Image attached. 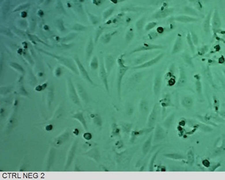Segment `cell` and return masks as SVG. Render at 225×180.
<instances>
[{"label":"cell","mask_w":225,"mask_h":180,"mask_svg":"<svg viewBox=\"0 0 225 180\" xmlns=\"http://www.w3.org/2000/svg\"><path fill=\"white\" fill-rule=\"evenodd\" d=\"M118 64H119V68H118L117 73V95L118 98L119 100L121 99V91H122V79L126 72L129 69V67L125 66L124 64V61L123 59L122 56L118 59Z\"/></svg>","instance_id":"6da1fadb"},{"label":"cell","mask_w":225,"mask_h":180,"mask_svg":"<svg viewBox=\"0 0 225 180\" xmlns=\"http://www.w3.org/2000/svg\"><path fill=\"white\" fill-rule=\"evenodd\" d=\"M67 91L70 100L74 104L80 107L82 106L80 104V99L78 97L77 90H76L74 84L72 82V78L70 77L67 78Z\"/></svg>","instance_id":"7a4b0ae2"},{"label":"cell","mask_w":225,"mask_h":180,"mask_svg":"<svg viewBox=\"0 0 225 180\" xmlns=\"http://www.w3.org/2000/svg\"><path fill=\"white\" fill-rule=\"evenodd\" d=\"M159 112V106L158 104H155L152 108L151 112L149 115L147 122V127L153 129L154 126L156 125V122L158 120Z\"/></svg>","instance_id":"3957f363"},{"label":"cell","mask_w":225,"mask_h":180,"mask_svg":"<svg viewBox=\"0 0 225 180\" xmlns=\"http://www.w3.org/2000/svg\"><path fill=\"white\" fill-rule=\"evenodd\" d=\"M166 136H167V131H166L165 127L158 123L155 126V129H154L153 142L154 143L156 144V143L163 141Z\"/></svg>","instance_id":"277c9868"},{"label":"cell","mask_w":225,"mask_h":180,"mask_svg":"<svg viewBox=\"0 0 225 180\" xmlns=\"http://www.w3.org/2000/svg\"><path fill=\"white\" fill-rule=\"evenodd\" d=\"M78 142V140H74V142H73L72 146L70 148L68 153L65 167H64V170L68 169L69 167H70V165H71V164H72L73 160H74V158L76 151H77Z\"/></svg>","instance_id":"5b68a950"},{"label":"cell","mask_w":225,"mask_h":180,"mask_svg":"<svg viewBox=\"0 0 225 180\" xmlns=\"http://www.w3.org/2000/svg\"><path fill=\"white\" fill-rule=\"evenodd\" d=\"M70 138V132L68 129L63 132L59 136L53 138L52 141V145L55 147H59L63 145L64 143L68 140Z\"/></svg>","instance_id":"8992f818"},{"label":"cell","mask_w":225,"mask_h":180,"mask_svg":"<svg viewBox=\"0 0 225 180\" xmlns=\"http://www.w3.org/2000/svg\"><path fill=\"white\" fill-rule=\"evenodd\" d=\"M99 77H100L101 81H102L103 84H104V86L107 93H109V88L108 80V73H107L104 63V61H102V59H101V61H100V70H99Z\"/></svg>","instance_id":"52a82bcc"},{"label":"cell","mask_w":225,"mask_h":180,"mask_svg":"<svg viewBox=\"0 0 225 180\" xmlns=\"http://www.w3.org/2000/svg\"><path fill=\"white\" fill-rule=\"evenodd\" d=\"M43 51V50H42ZM44 53H46V54L47 55H51L53 57H54L55 59H57L60 62V63H61L62 64H63L64 65L66 66L70 70H71L74 73V74L78 75V72L77 70V69H76V67L75 66L74 64V63H72V61H70L69 59H66V58H64L63 57H60V56H57V55H53L52 54V53H48L46 52L45 51H43Z\"/></svg>","instance_id":"ba28073f"},{"label":"cell","mask_w":225,"mask_h":180,"mask_svg":"<svg viewBox=\"0 0 225 180\" xmlns=\"http://www.w3.org/2000/svg\"><path fill=\"white\" fill-rule=\"evenodd\" d=\"M165 46L159 44H153L150 43H143L141 46L137 47L136 48L133 50L130 53L131 54L136 52H142V51H149V50H162L164 49Z\"/></svg>","instance_id":"9c48e42d"},{"label":"cell","mask_w":225,"mask_h":180,"mask_svg":"<svg viewBox=\"0 0 225 180\" xmlns=\"http://www.w3.org/2000/svg\"><path fill=\"white\" fill-rule=\"evenodd\" d=\"M164 53H160V54H159L158 55H157L156 57H155L153 59H152L149 60V61H147L145 62V63H143L141 64H140V65H138L136 66H135L134 68H133V69H134V70H138V69H142V68H149V67H151L154 66V64H157L158 62H160V61H161L162 59L164 57Z\"/></svg>","instance_id":"30bf717a"},{"label":"cell","mask_w":225,"mask_h":180,"mask_svg":"<svg viewBox=\"0 0 225 180\" xmlns=\"http://www.w3.org/2000/svg\"><path fill=\"white\" fill-rule=\"evenodd\" d=\"M75 61L76 62V63H77V66H78V70H79V72L80 75H82V77L85 79L86 81H88V82L90 84H91L92 86H97V85L96 84H95L93 81L91 80V78H90L89 75L88 74V72L86 71V69L84 68V66L82 65V64L81 63V62L79 61V59L77 57H75Z\"/></svg>","instance_id":"8fae6325"},{"label":"cell","mask_w":225,"mask_h":180,"mask_svg":"<svg viewBox=\"0 0 225 180\" xmlns=\"http://www.w3.org/2000/svg\"><path fill=\"white\" fill-rule=\"evenodd\" d=\"M162 77L161 73H157L155 75L153 83V93L155 96H158L162 90Z\"/></svg>","instance_id":"7c38bea8"},{"label":"cell","mask_w":225,"mask_h":180,"mask_svg":"<svg viewBox=\"0 0 225 180\" xmlns=\"http://www.w3.org/2000/svg\"><path fill=\"white\" fill-rule=\"evenodd\" d=\"M83 155L93 160V161L97 163V164H98L100 161V152L97 147H92L89 149L88 151H87L86 153H83Z\"/></svg>","instance_id":"4fadbf2b"},{"label":"cell","mask_w":225,"mask_h":180,"mask_svg":"<svg viewBox=\"0 0 225 180\" xmlns=\"http://www.w3.org/2000/svg\"><path fill=\"white\" fill-rule=\"evenodd\" d=\"M76 89H77V93L80 100L85 104H87L89 100V97L88 93H87L86 90L83 88V86L79 83H77V86H76Z\"/></svg>","instance_id":"5bb4252c"},{"label":"cell","mask_w":225,"mask_h":180,"mask_svg":"<svg viewBox=\"0 0 225 180\" xmlns=\"http://www.w3.org/2000/svg\"><path fill=\"white\" fill-rule=\"evenodd\" d=\"M174 12V8H165L159 10L153 17L154 19H162L172 14Z\"/></svg>","instance_id":"9a60e30c"},{"label":"cell","mask_w":225,"mask_h":180,"mask_svg":"<svg viewBox=\"0 0 225 180\" xmlns=\"http://www.w3.org/2000/svg\"><path fill=\"white\" fill-rule=\"evenodd\" d=\"M55 157V150L53 147H52L48 151V155L46 157V169L47 171H49L51 167L52 166L53 162H54V159Z\"/></svg>","instance_id":"2e32d148"},{"label":"cell","mask_w":225,"mask_h":180,"mask_svg":"<svg viewBox=\"0 0 225 180\" xmlns=\"http://www.w3.org/2000/svg\"><path fill=\"white\" fill-rule=\"evenodd\" d=\"M153 129L147 128V129H140V130L132 131L131 133V137H130L131 143H133L135 141V140L136 139L137 137L142 136V135L144 134H147L148 133H150V132L153 130Z\"/></svg>","instance_id":"e0dca14e"},{"label":"cell","mask_w":225,"mask_h":180,"mask_svg":"<svg viewBox=\"0 0 225 180\" xmlns=\"http://www.w3.org/2000/svg\"><path fill=\"white\" fill-rule=\"evenodd\" d=\"M187 78L184 69L182 67H179V76L178 80L176 82V86L178 88H182L187 84Z\"/></svg>","instance_id":"ac0fdd59"},{"label":"cell","mask_w":225,"mask_h":180,"mask_svg":"<svg viewBox=\"0 0 225 180\" xmlns=\"http://www.w3.org/2000/svg\"><path fill=\"white\" fill-rule=\"evenodd\" d=\"M153 139V134H151L150 136L147 138V139L145 140L144 143H143L142 147V152L143 156H145L149 153V151L151 149Z\"/></svg>","instance_id":"d6986e66"},{"label":"cell","mask_w":225,"mask_h":180,"mask_svg":"<svg viewBox=\"0 0 225 180\" xmlns=\"http://www.w3.org/2000/svg\"><path fill=\"white\" fill-rule=\"evenodd\" d=\"M182 48H183V39H182L181 35L179 33V34H178V36H177L175 42H174L171 53H172V55L176 54V53H178L181 51Z\"/></svg>","instance_id":"ffe728a7"},{"label":"cell","mask_w":225,"mask_h":180,"mask_svg":"<svg viewBox=\"0 0 225 180\" xmlns=\"http://www.w3.org/2000/svg\"><path fill=\"white\" fill-rule=\"evenodd\" d=\"M221 27V21L220 17H219V12L217 9H215L214 13H213V19H212V29L215 32Z\"/></svg>","instance_id":"44dd1931"},{"label":"cell","mask_w":225,"mask_h":180,"mask_svg":"<svg viewBox=\"0 0 225 180\" xmlns=\"http://www.w3.org/2000/svg\"><path fill=\"white\" fill-rule=\"evenodd\" d=\"M181 104L185 109L190 110L194 106V99L191 96H185L181 98Z\"/></svg>","instance_id":"7402d4cb"},{"label":"cell","mask_w":225,"mask_h":180,"mask_svg":"<svg viewBox=\"0 0 225 180\" xmlns=\"http://www.w3.org/2000/svg\"><path fill=\"white\" fill-rule=\"evenodd\" d=\"M72 119L78 120V122L80 123V124L82 125L84 129H85V130H87V129H88V126H87L86 121L85 119H84L83 112L79 111V112H76V113H74V115H72Z\"/></svg>","instance_id":"603a6c76"},{"label":"cell","mask_w":225,"mask_h":180,"mask_svg":"<svg viewBox=\"0 0 225 180\" xmlns=\"http://www.w3.org/2000/svg\"><path fill=\"white\" fill-rule=\"evenodd\" d=\"M160 106L163 109H165L168 107H174V105L172 102L170 95L169 94H166L160 101Z\"/></svg>","instance_id":"cb8c5ba5"},{"label":"cell","mask_w":225,"mask_h":180,"mask_svg":"<svg viewBox=\"0 0 225 180\" xmlns=\"http://www.w3.org/2000/svg\"><path fill=\"white\" fill-rule=\"evenodd\" d=\"M173 20L180 22H183V23H187V22L198 21V19L188 16H178L174 18Z\"/></svg>","instance_id":"d4e9b609"},{"label":"cell","mask_w":225,"mask_h":180,"mask_svg":"<svg viewBox=\"0 0 225 180\" xmlns=\"http://www.w3.org/2000/svg\"><path fill=\"white\" fill-rule=\"evenodd\" d=\"M114 64H115V59L111 55L107 56L105 61V68L108 75L110 74L112 68V67L114 66Z\"/></svg>","instance_id":"484cf974"},{"label":"cell","mask_w":225,"mask_h":180,"mask_svg":"<svg viewBox=\"0 0 225 180\" xmlns=\"http://www.w3.org/2000/svg\"><path fill=\"white\" fill-rule=\"evenodd\" d=\"M164 156L168 159L173 160H183L186 159V157L183 154L177 153H168L164 154Z\"/></svg>","instance_id":"4316f807"},{"label":"cell","mask_w":225,"mask_h":180,"mask_svg":"<svg viewBox=\"0 0 225 180\" xmlns=\"http://www.w3.org/2000/svg\"><path fill=\"white\" fill-rule=\"evenodd\" d=\"M175 116L176 112H173L170 115H168V116L166 118V119L164 121V122H163V126H164L166 129H169L171 126H172Z\"/></svg>","instance_id":"83f0119b"},{"label":"cell","mask_w":225,"mask_h":180,"mask_svg":"<svg viewBox=\"0 0 225 180\" xmlns=\"http://www.w3.org/2000/svg\"><path fill=\"white\" fill-rule=\"evenodd\" d=\"M90 118L92 120L93 123L98 127H101L102 126V119L100 115L98 113H91L89 115Z\"/></svg>","instance_id":"f1b7e54d"},{"label":"cell","mask_w":225,"mask_h":180,"mask_svg":"<svg viewBox=\"0 0 225 180\" xmlns=\"http://www.w3.org/2000/svg\"><path fill=\"white\" fill-rule=\"evenodd\" d=\"M186 160H187V164L188 166L192 167V166L194 165V164L195 154L192 149H188V151H187Z\"/></svg>","instance_id":"f546056e"},{"label":"cell","mask_w":225,"mask_h":180,"mask_svg":"<svg viewBox=\"0 0 225 180\" xmlns=\"http://www.w3.org/2000/svg\"><path fill=\"white\" fill-rule=\"evenodd\" d=\"M212 15V10H210L207 16L205 18L203 22V29L206 34H209L210 31V19Z\"/></svg>","instance_id":"4dcf8cb0"},{"label":"cell","mask_w":225,"mask_h":180,"mask_svg":"<svg viewBox=\"0 0 225 180\" xmlns=\"http://www.w3.org/2000/svg\"><path fill=\"white\" fill-rule=\"evenodd\" d=\"M149 103L145 99H142L140 102L139 104V109L142 115L147 114L149 111Z\"/></svg>","instance_id":"1f68e13d"},{"label":"cell","mask_w":225,"mask_h":180,"mask_svg":"<svg viewBox=\"0 0 225 180\" xmlns=\"http://www.w3.org/2000/svg\"><path fill=\"white\" fill-rule=\"evenodd\" d=\"M196 79L195 86H196V90L198 93V95L200 97H202V84L200 78V76L199 75H196L194 76Z\"/></svg>","instance_id":"d6a6232c"},{"label":"cell","mask_w":225,"mask_h":180,"mask_svg":"<svg viewBox=\"0 0 225 180\" xmlns=\"http://www.w3.org/2000/svg\"><path fill=\"white\" fill-rule=\"evenodd\" d=\"M121 129L117 123L113 122L111 125V137H120Z\"/></svg>","instance_id":"836d02e7"},{"label":"cell","mask_w":225,"mask_h":180,"mask_svg":"<svg viewBox=\"0 0 225 180\" xmlns=\"http://www.w3.org/2000/svg\"><path fill=\"white\" fill-rule=\"evenodd\" d=\"M121 129L123 133L125 134H129L131 133L132 130V127H133V124L129 122H122L120 123Z\"/></svg>","instance_id":"e575fe53"},{"label":"cell","mask_w":225,"mask_h":180,"mask_svg":"<svg viewBox=\"0 0 225 180\" xmlns=\"http://www.w3.org/2000/svg\"><path fill=\"white\" fill-rule=\"evenodd\" d=\"M162 149H158L156 151V152L155 153L153 154V155L152 156L150 160V162H149V171H154V163H155V161L156 160V158L158 156V154L160 153V151H161Z\"/></svg>","instance_id":"d590c367"},{"label":"cell","mask_w":225,"mask_h":180,"mask_svg":"<svg viewBox=\"0 0 225 180\" xmlns=\"http://www.w3.org/2000/svg\"><path fill=\"white\" fill-rule=\"evenodd\" d=\"M53 92H54V89H53V86L50 87L48 91V95H47V104L48 108H50V107H51V104L53 100V97H54V93H53Z\"/></svg>","instance_id":"8d00e7d4"},{"label":"cell","mask_w":225,"mask_h":180,"mask_svg":"<svg viewBox=\"0 0 225 180\" xmlns=\"http://www.w3.org/2000/svg\"><path fill=\"white\" fill-rule=\"evenodd\" d=\"M182 58L183 59V60L185 61V63L187 64H188V66L191 68H194V63L192 60V58L190 57V55L187 54V53H184V54L182 55Z\"/></svg>","instance_id":"74e56055"},{"label":"cell","mask_w":225,"mask_h":180,"mask_svg":"<svg viewBox=\"0 0 225 180\" xmlns=\"http://www.w3.org/2000/svg\"><path fill=\"white\" fill-rule=\"evenodd\" d=\"M187 43L189 46L190 49L191 50L192 53H194L195 52V46H194V44L193 41L192 40V38H191V34L190 32L187 33Z\"/></svg>","instance_id":"f35d334b"},{"label":"cell","mask_w":225,"mask_h":180,"mask_svg":"<svg viewBox=\"0 0 225 180\" xmlns=\"http://www.w3.org/2000/svg\"><path fill=\"white\" fill-rule=\"evenodd\" d=\"M14 112H13V114L11 115V117L10 118L9 120H8V122L7 123V129H12L15 123H16V117L14 116Z\"/></svg>","instance_id":"ab89813d"},{"label":"cell","mask_w":225,"mask_h":180,"mask_svg":"<svg viewBox=\"0 0 225 180\" xmlns=\"http://www.w3.org/2000/svg\"><path fill=\"white\" fill-rule=\"evenodd\" d=\"M93 50V44L92 41H89V43L88 44V46L86 48V55L88 58H89L90 57V55H91Z\"/></svg>","instance_id":"60d3db41"},{"label":"cell","mask_w":225,"mask_h":180,"mask_svg":"<svg viewBox=\"0 0 225 180\" xmlns=\"http://www.w3.org/2000/svg\"><path fill=\"white\" fill-rule=\"evenodd\" d=\"M213 107H214L215 111L218 112L219 108V102L217 98L215 96H213Z\"/></svg>","instance_id":"b9f144b4"},{"label":"cell","mask_w":225,"mask_h":180,"mask_svg":"<svg viewBox=\"0 0 225 180\" xmlns=\"http://www.w3.org/2000/svg\"><path fill=\"white\" fill-rule=\"evenodd\" d=\"M11 89L12 88L10 87H1V95H7L8 93H10L11 91Z\"/></svg>","instance_id":"7bdbcfd3"},{"label":"cell","mask_w":225,"mask_h":180,"mask_svg":"<svg viewBox=\"0 0 225 180\" xmlns=\"http://www.w3.org/2000/svg\"><path fill=\"white\" fill-rule=\"evenodd\" d=\"M191 38L194 45H198V38L196 33L194 32H191Z\"/></svg>","instance_id":"ee69618b"},{"label":"cell","mask_w":225,"mask_h":180,"mask_svg":"<svg viewBox=\"0 0 225 180\" xmlns=\"http://www.w3.org/2000/svg\"><path fill=\"white\" fill-rule=\"evenodd\" d=\"M133 30H129V32H127V35H126V37H125L126 41H127V42H130L131 41V39H133Z\"/></svg>","instance_id":"f6af8a7d"},{"label":"cell","mask_w":225,"mask_h":180,"mask_svg":"<svg viewBox=\"0 0 225 180\" xmlns=\"http://www.w3.org/2000/svg\"><path fill=\"white\" fill-rule=\"evenodd\" d=\"M11 66H12V67H13L14 69H16V70H18V71H19L20 72L22 73V74H23V73H24V70H23V68H22L20 65H19L18 64L12 63V64H11Z\"/></svg>","instance_id":"bcb514c9"},{"label":"cell","mask_w":225,"mask_h":180,"mask_svg":"<svg viewBox=\"0 0 225 180\" xmlns=\"http://www.w3.org/2000/svg\"><path fill=\"white\" fill-rule=\"evenodd\" d=\"M157 24H158L157 22H150V23H149L147 26H146L145 30L147 31H149L151 29H153L156 26Z\"/></svg>","instance_id":"7dc6e473"},{"label":"cell","mask_w":225,"mask_h":180,"mask_svg":"<svg viewBox=\"0 0 225 180\" xmlns=\"http://www.w3.org/2000/svg\"><path fill=\"white\" fill-rule=\"evenodd\" d=\"M92 134L89 132H86L83 134V138L84 140H86V141H90L92 139Z\"/></svg>","instance_id":"c3c4849f"},{"label":"cell","mask_w":225,"mask_h":180,"mask_svg":"<svg viewBox=\"0 0 225 180\" xmlns=\"http://www.w3.org/2000/svg\"><path fill=\"white\" fill-rule=\"evenodd\" d=\"M91 67L93 70H96L98 68V61L96 57H94L91 63Z\"/></svg>","instance_id":"681fc988"},{"label":"cell","mask_w":225,"mask_h":180,"mask_svg":"<svg viewBox=\"0 0 225 180\" xmlns=\"http://www.w3.org/2000/svg\"><path fill=\"white\" fill-rule=\"evenodd\" d=\"M115 147H116L118 149H122L123 147V143L122 142V140H120V139L117 140L116 143H115Z\"/></svg>","instance_id":"f907efd6"},{"label":"cell","mask_w":225,"mask_h":180,"mask_svg":"<svg viewBox=\"0 0 225 180\" xmlns=\"http://www.w3.org/2000/svg\"><path fill=\"white\" fill-rule=\"evenodd\" d=\"M47 83H44L43 84V85L41 86H38L35 88V90L38 91H43V90H44L45 88L47 87Z\"/></svg>","instance_id":"816d5d0a"},{"label":"cell","mask_w":225,"mask_h":180,"mask_svg":"<svg viewBox=\"0 0 225 180\" xmlns=\"http://www.w3.org/2000/svg\"><path fill=\"white\" fill-rule=\"evenodd\" d=\"M111 35L110 34H108V35H106L103 38V42L104 43H108L109 42V41H110L111 39Z\"/></svg>","instance_id":"f5cc1de1"},{"label":"cell","mask_w":225,"mask_h":180,"mask_svg":"<svg viewBox=\"0 0 225 180\" xmlns=\"http://www.w3.org/2000/svg\"><path fill=\"white\" fill-rule=\"evenodd\" d=\"M133 111H134L133 107L131 106H129L127 109V114L128 115H131L133 113Z\"/></svg>","instance_id":"db71d44e"},{"label":"cell","mask_w":225,"mask_h":180,"mask_svg":"<svg viewBox=\"0 0 225 180\" xmlns=\"http://www.w3.org/2000/svg\"><path fill=\"white\" fill-rule=\"evenodd\" d=\"M55 74V76L57 77H59L60 76L62 75V71H61V70L59 68H58L56 69Z\"/></svg>","instance_id":"11a10c76"},{"label":"cell","mask_w":225,"mask_h":180,"mask_svg":"<svg viewBox=\"0 0 225 180\" xmlns=\"http://www.w3.org/2000/svg\"><path fill=\"white\" fill-rule=\"evenodd\" d=\"M52 129H53V125H50V124L46 126V127H45V129H46V130L48 131H52Z\"/></svg>","instance_id":"9f6ffc18"},{"label":"cell","mask_w":225,"mask_h":180,"mask_svg":"<svg viewBox=\"0 0 225 180\" xmlns=\"http://www.w3.org/2000/svg\"><path fill=\"white\" fill-rule=\"evenodd\" d=\"M99 169L100 170H103V171H108V168H107L106 167H105L103 165H100L99 166Z\"/></svg>","instance_id":"6f0895ef"},{"label":"cell","mask_w":225,"mask_h":180,"mask_svg":"<svg viewBox=\"0 0 225 180\" xmlns=\"http://www.w3.org/2000/svg\"><path fill=\"white\" fill-rule=\"evenodd\" d=\"M219 115H220V116L222 118H223V119H225V111H221L220 112H219Z\"/></svg>","instance_id":"680465c9"},{"label":"cell","mask_w":225,"mask_h":180,"mask_svg":"<svg viewBox=\"0 0 225 180\" xmlns=\"http://www.w3.org/2000/svg\"><path fill=\"white\" fill-rule=\"evenodd\" d=\"M78 133H79V131H78V129H75V130L73 131V133H74L75 135H76V136H77L78 134Z\"/></svg>","instance_id":"91938a15"},{"label":"cell","mask_w":225,"mask_h":180,"mask_svg":"<svg viewBox=\"0 0 225 180\" xmlns=\"http://www.w3.org/2000/svg\"><path fill=\"white\" fill-rule=\"evenodd\" d=\"M223 72L224 74V75H225V70H223Z\"/></svg>","instance_id":"94428289"}]
</instances>
